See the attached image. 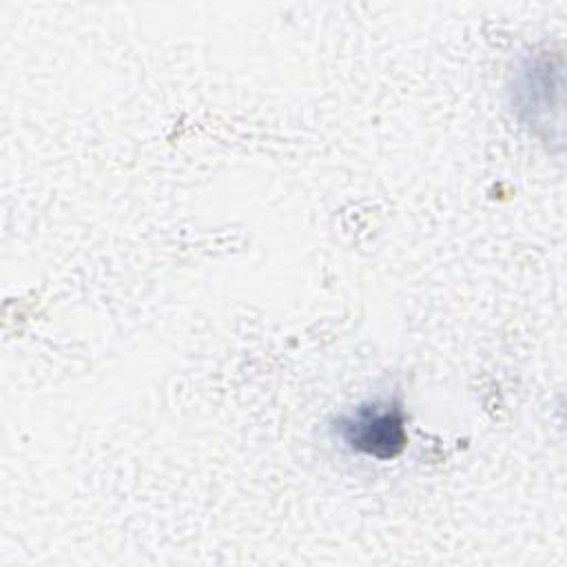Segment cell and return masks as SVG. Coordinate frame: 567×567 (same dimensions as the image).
<instances>
[{
    "mask_svg": "<svg viewBox=\"0 0 567 567\" xmlns=\"http://www.w3.org/2000/svg\"><path fill=\"white\" fill-rule=\"evenodd\" d=\"M343 441L370 456L392 458L403 450V416L394 405H363L354 414L339 421Z\"/></svg>",
    "mask_w": 567,
    "mask_h": 567,
    "instance_id": "cell-1",
    "label": "cell"
},
{
    "mask_svg": "<svg viewBox=\"0 0 567 567\" xmlns=\"http://www.w3.org/2000/svg\"><path fill=\"white\" fill-rule=\"evenodd\" d=\"M558 71L551 69L549 58H532L523 69L516 80V109L520 113H527V122L540 124L549 117V102H551V91L558 93Z\"/></svg>",
    "mask_w": 567,
    "mask_h": 567,
    "instance_id": "cell-2",
    "label": "cell"
}]
</instances>
